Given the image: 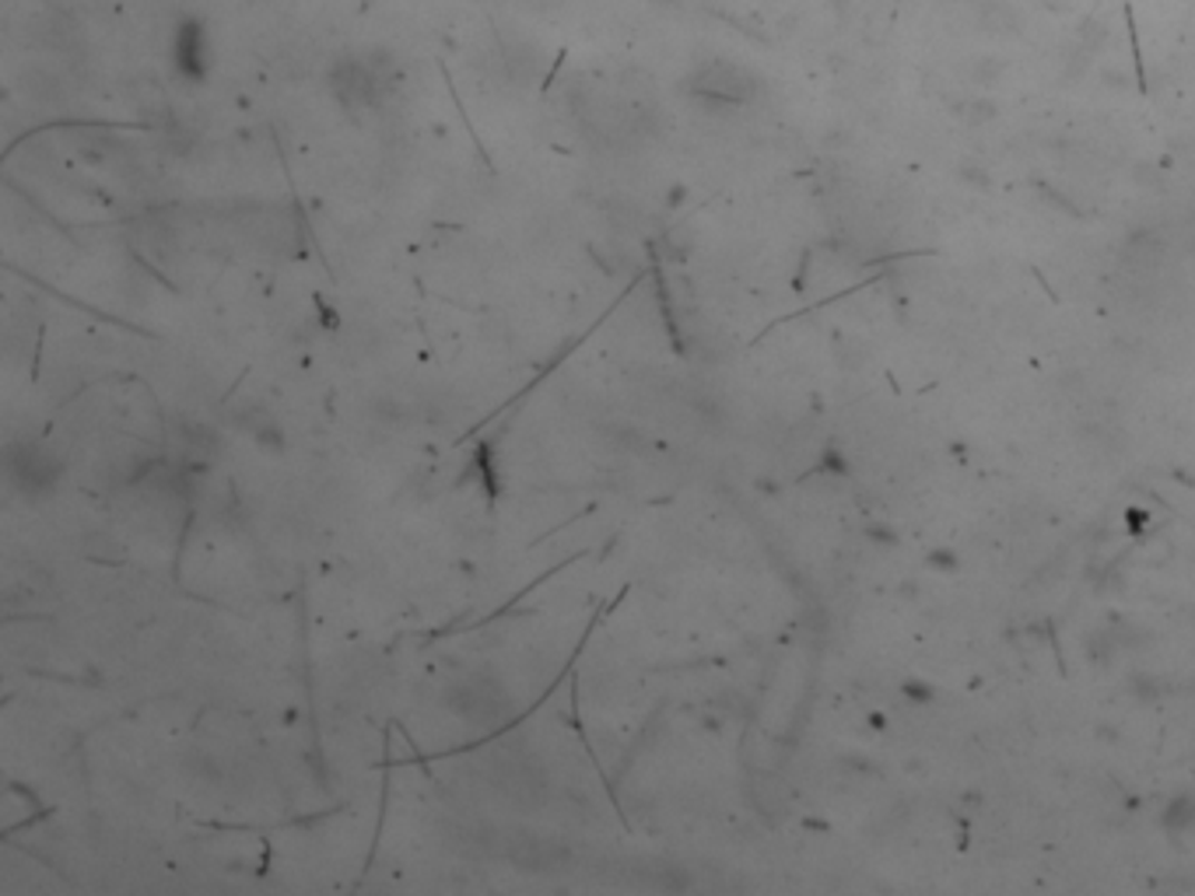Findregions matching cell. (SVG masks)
Returning a JSON list of instances; mask_svg holds the SVG:
<instances>
[{"instance_id": "obj_2", "label": "cell", "mask_w": 1195, "mask_h": 896, "mask_svg": "<svg viewBox=\"0 0 1195 896\" xmlns=\"http://www.w3.org/2000/svg\"><path fill=\"white\" fill-rule=\"evenodd\" d=\"M4 466H8L11 488H18L21 494H29V498L50 494L60 483V473H63V466L57 463V459L46 449H39V445H11Z\"/></svg>"}, {"instance_id": "obj_3", "label": "cell", "mask_w": 1195, "mask_h": 896, "mask_svg": "<svg viewBox=\"0 0 1195 896\" xmlns=\"http://www.w3.org/2000/svg\"><path fill=\"white\" fill-rule=\"evenodd\" d=\"M506 855L522 872H551V868H561L568 861V851L561 844L547 840V837H530V834L516 837Z\"/></svg>"}, {"instance_id": "obj_1", "label": "cell", "mask_w": 1195, "mask_h": 896, "mask_svg": "<svg viewBox=\"0 0 1195 896\" xmlns=\"http://www.w3.org/2000/svg\"><path fill=\"white\" fill-rule=\"evenodd\" d=\"M445 708L452 715H460L470 725H501L512 711L509 690L501 687L491 676H467V680H457L445 690Z\"/></svg>"}, {"instance_id": "obj_4", "label": "cell", "mask_w": 1195, "mask_h": 896, "mask_svg": "<svg viewBox=\"0 0 1195 896\" xmlns=\"http://www.w3.org/2000/svg\"><path fill=\"white\" fill-rule=\"evenodd\" d=\"M238 424H243V427L253 434V439H256L259 445H267V449L284 445V434H281L277 421L267 414V410H259V406H246L243 414H238Z\"/></svg>"}]
</instances>
